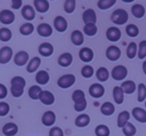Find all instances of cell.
Listing matches in <instances>:
<instances>
[{
  "instance_id": "obj_1",
  "label": "cell",
  "mask_w": 146,
  "mask_h": 136,
  "mask_svg": "<svg viewBox=\"0 0 146 136\" xmlns=\"http://www.w3.org/2000/svg\"><path fill=\"white\" fill-rule=\"evenodd\" d=\"M10 92L13 97L19 98L23 95L24 88L26 86V80L22 76H14L10 81Z\"/></svg>"
},
{
  "instance_id": "obj_2",
  "label": "cell",
  "mask_w": 146,
  "mask_h": 136,
  "mask_svg": "<svg viewBox=\"0 0 146 136\" xmlns=\"http://www.w3.org/2000/svg\"><path fill=\"white\" fill-rule=\"evenodd\" d=\"M129 15L128 12L124 9H116L111 14V21L116 25H123L128 21Z\"/></svg>"
},
{
  "instance_id": "obj_3",
  "label": "cell",
  "mask_w": 146,
  "mask_h": 136,
  "mask_svg": "<svg viewBox=\"0 0 146 136\" xmlns=\"http://www.w3.org/2000/svg\"><path fill=\"white\" fill-rule=\"evenodd\" d=\"M128 74V70L124 65H116L111 71V77L116 81L125 79Z\"/></svg>"
},
{
  "instance_id": "obj_4",
  "label": "cell",
  "mask_w": 146,
  "mask_h": 136,
  "mask_svg": "<svg viewBox=\"0 0 146 136\" xmlns=\"http://www.w3.org/2000/svg\"><path fill=\"white\" fill-rule=\"evenodd\" d=\"M76 78L73 74H65V75H62L58 78L57 80V85L60 88H63V89H66V88H69L75 83Z\"/></svg>"
},
{
  "instance_id": "obj_5",
  "label": "cell",
  "mask_w": 146,
  "mask_h": 136,
  "mask_svg": "<svg viewBox=\"0 0 146 136\" xmlns=\"http://www.w3.org/2000/svg\"><path fill=\"white\" fill-rule=\"evenodd\" d=\"M106 57L110 61H117L121 57V50L116 45H110L106 49Z\"/></svg>"
},
{
  "instance_id": "obj_6",
  "label": "cell",
  "mask_w": 146,
  "mask_h": 136,
  "mask_svg": "<svg viewBox=\"0 0 146 136\" xmlns=\"http://www.w3.org/2000/svg\"><path fill=\"white\" fill-rule=\"evenodd\" d=\"M13 56V50L11 47L4 46L0 48V63L1 64H6L11 60Z\"/></svg>"
},
{
  "instance_id": "obj_7",
  "label": "cell",
  "mask_w": 146,
  "mask_h": 136,
  "mask_svg": "<svg viewBox=\"0 0 146 136\" xmlns=\"http://www.w3.org/2000/svg\"><path fill=\"white\" fill-rule=\"evenodd\" d=\"M15 20V14L11 10L4 9L0 12V22L4 25L12 24Z\"/></svg>"
},
{
  "instance_id": "obj_8",
  "label": "cell",
  "mask_w": 146,
  "mask_h": 136,
  "mask_svg": "<svg viewBox=\"0 0 146 136\" xmlns=\"http://www.w3.org/2000/svg\"><path fill=\"white\" fill-rule=\"evenodd\" d=\"M105 93V88L102 84L94 83L89 87V94L93 98H101Z\"/></svg>"
},
{
  "instance_id": "obj_9",
  "label": "cell",
  "mask_w": 146,
  "mask_h": 136,
  "mask_svg": "<svg viewBox=\"0 0 146 136\" xmlns=\"http://www.w3.org/2000/svg\"><path fill=\"white\" fill-rule=\"evenodd\" d=\"M122 36L121 30L117 27H109L106 31V38L111 42H117Z\"/></svg>"
},
{
  "instance_id": "obj_10",
  "label": "cell",
  "mask_w": 146,
  "mask_h": 136,
  "mask_svg": "<svg viewBox=\"0 0 146 136\" xmlns=\"http://www.w3.org/2000/svg\"><path fill=\"white\" fill-rule=\"evenodd\" d=\"M82 20H83V22L85 23V24H89V23L95 24V23L97 22V15H96V12L91 8L86 9L83 12V14H82Z\"/></svg>"
},
{
  "instance_id": "obj_11",
  "label": "cell",
  "mask_w": 146,
  "mask_h": 136,
  "mask_svg": "<svg viewBox=\"0 0 146 136\" xmlns=\"http://www.w3.org/2000/svg\"><path fill=\"white\" fill-rule=\"evenodd\" d=\"M29 62V54L26 51H19L14 55V63L17 66H24Z\"/></svg>"
},
{
  "instance_id": "obj_12",
  "label": "cell",
  "mask_w": 146,
  "mask_h": 136,
  "mask_svg": "<svg viewBox=\"0 0 146 136\" xmlns=\"http://www.w3.org/2000/svg\"><path fill=\"white\" fill-rule=\"evenodd\" d=\"M21 15L22 17L27 21H32L33 19L35 18V15H36V12H35V9L33 8V6L27 4L24 5L21 9Z\"/></svg>"
},
{
  "instance_id": "obj_13",
  "label": "cell",
  "mask_w": 146,
  "mask_h": 136,
  "mask_svg": "<svg viewBox=\"0 0 146 136\" xmlns=\"http://www.w3.org/2000/svg\"><path fill=\"white\" fill-rule=\"evenodd\" d=\"M41 121H42V124L44 126H47V127L52 126L55 123V121H56V115H55V113L53 111L48 110V111L43 113Z\"/></svg>"
},
{
  "instance_id": "obj_14",
  "label": "cell",
  "mask_w": 146,
  "mask_h": 136,
  "mask_svg": "<svg viewBox=\"0 0 146 136\" xmlns=\"http://www.w3.org/2000/svg\"><path fill=\"white\" fill-rule=\"evenodd\" d=\"M53 51H54V48H53V45L50 44L49 42H44L42 44L39 45L38 47V52L41 56L43 57H49L53 54Z\"/></svg>"
},
{
  "instance_id": "obj_15",
  "label": "cell",
  "mask_w": 146,
  "mask_h": 136,
  "mask_svg": "<svg viewBox=\"0 0 146 136\" xmlns=\"http://www.w3.org/2000/svg\"><path fill=\"white\" fill-rule=\"evenodd\" d=\"M39 100L42 102L44 105H52L55 102V97L52 92L48 90H43L39 96Z\"/></svg>"
},
{
  "instance_id": "obj_16",
  "label": "cell",
  "mask_w": 146,
  "mask_h": 136,
  "mask_svg": "<svg viewBox=\"0 0 146 136\" xmlns=\"http://www.w3.org/2000/svg\"><path fill=\"white\" fill-rule=\"evenodd\" d=\"M94 57V53L93 50L89 47H83L81 48V50L79 51V58L81 59L83 62H90V61L93 60Z\"/></svg>"
},
{
  "instance_id": "obj_17",
  "label": "cell",
  "mask_w": 146,
  "mask_h": 136,
  "mask_svg": "<svg viewBox=\"0 0 146 136\" xmlns=\"http://www.w3.org/2000/svg\"><path fill=\"white\" fill-rule=\"evenodd\" d=\"M132 116L136 121L140 122V123H146V110L140 107L133 108L131 112Z\"/></svg>"
},
{
  "instance_id": "obj_18",
  "label": "cell",
  "mask_w": 146,
  "mask_h": 136,
  "mask_svg": "<svg viewBox=\"0 0 146 136\" xmlns=\"http://www.w3.org/2000/svg\"><path fill=\"white\" fill-rule=\"evenodd\" d=\"M53 24H54V28L56 29L58 32H65V31L67 30V27H68L67 20L63 16L55 17Z\"/></svg>"
},
{
  "instance_id": "obj_19",
  "label": "cell",
  "mask_w": 146,
  "mask_h": 136,
  "mask_svg": "<svg viewBox=\"0 0 146 136\" xmlns=\"http://www.w3.org/2000/svg\"><path fill=\"white\" fill-rule=\"evenodd\" d=\"M50 80V76H49V73L45 70H40L36 73V76H35V81H36L37 84L40 85H46L47 83Z\"/></svg>"
},
{
  "instance_id": "obj_20",
  "label": "cell",
  "mask_w": 146,
  "mask_h": 136,
  "mask_svg": "<svg viewBox=\"0 0 146 136\" xmlns=\"http://www.w3.org/2000/svg\"><path fill=\"white\" fill-rule=\"evenodd\" d=\"M17 132H18V126L12 122L6 123L2 128V133L5 136H14L17 134Z\"/></svg>"
},
{
  "instance_id": "obj_21",
  "label": "cell",
  "mask_w": 146,
  "mask_h": 136,
  "mask_svg": "<svg viewBox=\"0 0 146 136\" xmlns=\"http://www.w3.org/2000/svg\"><path fill=\"white\" fill-rule=\"evenodd\" d=\"M33 5H34V9L39 13H45L49 10V2L46 1V0H34L33 2Z\"/></svg>"
},
{
  "instance_id": "obj_22",
  "label": "cell",
  "mask_w": 146,
  "mask_h": 136,
  "mask_svg": "<svg viewBox=\"0 0 146 136\" xmlns=\"http://www.w3.org/2000/svg\"><path fill=\"white\" fill-rule=\"evenodd\" d=\"M37 32L42 37H49L52 35L53 29L48 23H41L37 27Z\"/></svg>"
},
{
  "instance_id": "obj_23",
  "label": "cell",
  "mask_w": 146,
  "mask_h": 136,
  "mask_svg": "<svg viewBox=\"0 0 146 136\" xmlns=\"http://www.w3.org/2000/svg\"><path fill=\"white\" fill-rule=\"evenodd\" d=\"M72 61H73V56H72V54L69 52L62 53V54L58 57V64L60 65L61 67L70 66Z\"/></svg>"
},
{
  "instance_id": "obj_24",
  "label": "cell",
  "mask_w": 146,
  "mask_h": 136,
  "mask_svg": "<svg viewBox=\"0 0 146 136\" xmlns=\"http://www.w3.org/2000/svg\"><path fill=\"white\" fill-rule=\"evenodd\" d=\"M40 64H41V59L37 56L33 57V58L31 59V60H29V62L27 63V67H26L27 72L33 73V72L37 71V69L39 68Z\"/></svg>"
},
{
  "instance_id": "obj_25",
  "label": "cell",
  "mask_w": 146,
  "mask_h": 136,
  "mask_svg": "<svg viewBox=\"0 0 146 136\" xmlns=\"http://www.w3.org/2000/svg\"><path fill=\"white\" fill-rule=\"evenodd\" d=\"M129 118H130L129 112L126 111V110L121 111L118 114V117H117V126L119 128H123L129 122Z\"/></svg>"
},
{
  "instance_id": "obj_26",
  "label": "cell",
  "mask_w": 146,
  "mask_h": 136,
  "mask_svg": "<svg viewBox=\"0 0 146 136\" xmlns=\"http://www.w3.org/2000/svg\"><path fill=\"white\" fill-rule=\"evenodd\" d=\"M112 95H113V99L115 103L122 104L124 101V92L120 86H115L112 91Z\"/></svg>"
},
{
  "instance_id": "obj_27",
  "label": "cell",
  "mask_w": 146,
  "mask_h": 136,
  "mask_svg": "<svg viewBox=\"0 0 146 136\" xmlns=\"http://www.w3.org/2000/svg\"><path fill=\"white\" fill-rule=\"evenodd\" d=\"M71 41L75 46H79V45L83 44L84 42V36L83 33L80 30H74L71 33Z\"/></svg>"
},
{
  "instance_id": "obj_28",
  "label": "cell",
  "mask_w": 146,
  "mask_h": 136,
  "mask_svg": "<svg viewBox=\"0 0 146 136\" xmlns=\"http://www.w3.org/2000/svg\"><path fill=\"white\" fill-rule=\"evenodd\" d=\"M120 87L122 88L124 93L132 94V93H134L136 90V84H135V82L132 81V80H126V81H124L123 83L121 84Z\"/></svg>"
},
{
  "instance_id": "obj_29",
  "label": "cell",
  "mask_w": 146,
  "mask_h": 136,
  "mask_svg": "<svg viewBox=\"0 0 146 136\" xmlns=\"http://www.w3.org/2000/svg\"><path fill=\"white\" fill-rule=\"evenodd\" d=\"M100 111L103 115L110 116L115 112V107L111 102H104L100 107Z\"/></svg>"
},
{
  "instance_id": "obj_30",
  "label": "cell",
  "mask_w": 146,
  "mask_h": 136,
  "mask_svg": "<svg viewBox=\"0 0 146 136\" xmlns=\"http://www.w3.org/2000/svg\"><path fill=\"white\" fill-rule=\"evenodd\" d=\"M96 78L98 81L100 82H105L109 78V71L105 67H100L96 71Z\"/></svg>"
},
{
  "instance_id": "obj_31",
  "label": "cell",
  "mask_w": 146,
  "mask_h": 136,
  "mask_svg": "<svg viewBox=\"0 0 146 136\" xmlns=\"http://www.w3.org/2000/svg\"><path fill=\"white\" fill-rule=\"evenodd\" d=\"M131 13L136 18H142L145 15V8L142 4H134L131 7Z\"/></svg>"
},
{
  "instance_id": "obj_32",
  "label": "cell",
  "mask_w": 146,
  "mask_h": 136,
  "mask_svg": "<svg viewBox=\"0 0 146 136\" xmlns=\"http://www.w3.org/2000/svg\"><path fill=\"white\" fill-rule=\"evenodd\" d=\"M90 123V117L87 114H80L75 119V125L77 127H86Z\"/></svg>"
},
{
  "instance_id": "obj_33",
  "label": "cell",
  "mask_w": 146,
  "mask_h": 136,
  "mask_svg": "<svg viewBox=\"0 0 146 136\" xmlns=\"http://www.w3.org/2000/svg\"><path fill=\"white\" fill-rule=\"evenodd\" d=\"M42 91H43V90L41 89V86L32 85L28 90V95H29V97H30L31 99L37 100V99H39V96H40V94H41V92H42Z\"/></svg>"
},
{
  "instance_id": "obj_34",
  "label": "cell",
  "mask_w": 146,
  "mask_h": 136,
  "mask_svg": "<svg viewBox=\"0 0 146 136\" xmlns=\"http://www.w3.org/2000/svg\"><path fill=\"white\" fill-rule=\"evenodd\" d=\"M34 31V26L31 22H26L22 24L19 28V32L23 35V36H28Z\"/></svg>"
},
{
  "instance_id": "obj_35",
  "label": "cell",
  "mask_w": 146,
  "mask_h": 136,
  "mask_svg": "<svg viewBox=\"0 0 146 136\" xmlns=\"http://www.w3.org/2000/svg\"><path fill=\"white\" fill-rule=\"evenodd\" d=\"M98 28L96 26V24H92V23H89V24H85L83 27V32L84 34H86L87 36H95L97 34Z\"/></svg>"
},
{
  "instance_id": "obj_36",
  "label": "cell",
  "mask_w": 146,
  "mask_h": 136,
  "mask_svg": "<svg viewBox=\"0 0 146 136\" xmlns=\"http://www.w3.org/2000/svg\"><path fill=\"white\" fill-rule=\"evenodd\" d=\"M126 55L129 59H133L137 55V44L135 42H130L126 49Z\"/></svg>"
},
{
  "instance_id": "obj_37",
  "label": "cell",
  "mask_w": 146,
  "mask_h": 136,
  "mask_svg": "<svg viewBox=\"0 0 146 136\" xmlns=\"http://www.w3.org/2000/svg\"><path fill=\"white\" fill-rule=\"evenodd\" d=\"M95 135L96 136H109L110 135L109 127L104 125V124L97 125V127L95 128Z\"/></svg>"
},
{
  "instance_id": "obj_38",
  "label": "cell",
  "mask_w": 146,
  "mask_h": 136,
  "mask_svg": "<svg viewBox=\"0 0 146 136\" xmlns=\"http://www.w3.org/2000/svg\"><path fill=\"white\" fill-rule=\"evenodd\" d=\"M146 99V85L143 83L138 84L137 86V100L143 102Z\"/></svg>"
},
{
  "instance_id": "obj_39",
  "label": "cell",
  "mask_w": 146,
  "mask_h": 136,
  "mask_svg": "<svg viewBox=\"0 0 146 136\" xmlns=\"http://www.w3.org/2000/svg\"><path fill=\"white\" fill-rule=\"evenodd\" d=\"M12 38V32L9 28H1L0 29V40L2 42H8Z\"/></svg>"
},
{
  "instance_id": "obj_40",
  "label": "cell",
  "mask_w": 146,
  "mask_h": 136,
  "mask_svg": "<svg viewBox=\"0 0 146 136\" xmlns=\"http://www.w3.org/2000/svg\"><path fill=\"white\" fill-rule=\"evenodd\" d=\"M122 132H123V134L125 136H134L136 134V132H137V130H136V127L133 124L128 122V123L122 128Z\"/></svg>"
},
{
  "instance_id": "obj_41",
  "label": "cell",
  "mask_w": 146,
  "mask_h": 136,
  "mask_svg": "<svg viewBox=\"0 0 146 136\" xmlns=\"http://www.w3.org/2000/svg\"><path fill=\"white\" fill-rule=\"evenodd\" d=\"M116 3L115 0H99L97 2V6L101 10H106L112 7Z\"/></svg>"
},
{
  "instance_id": "obj_42",
  "label": "cell",
  "mask_w": 146,
  "mask_h": 136,
  "mask_svg": "<svg viewBox=\"0 0 146 136\" xmlns=\"http://www.w3.org/2000/svg\"><path fill=\"white\" fill-rule=\"evenodd\" d=\"M126 34L129 37H136L139 34V28L135 24H129L125 28Z\"/></svg>"
},
{
  "instance_id": "obj_43",
  "label": "cell",
  "mask_w": 146,
  "mask_h": 136,
  "mask_svg": "<svg viewBox=\"0 0 146 136\" xmlns=\"http://www.w3.org/2000/svg\"><path fill=\"white\" fill-rule=\"evenodd\" d=\"M75 7H76L75 0H66L64 2V10L68 14L73 13V11L75 10Z\"/></svg>"
},
{
  "instance_id": "obj_44",
  "label": "cell",
  "mask_w": 146,
  "mask_h": 136,
  "mask_svg": "<svg viewBox=\"0 0 146 136\" xmlns=\"http://www.w3.org/2000/svg\"><path fill=\"white\" fill-rule=\"evenodd\" d=\"M94 74V69L93 67L90 66V65H85V66L82 67L81 69V75L84 78H91Z\"/></svg>"
},
{
  "instance_id": "obj_45",
  "label": "cell",
  "mask_w": 146,
  "mask_h": 136,
  "mask_svg": "<svg viewBox=\"0 0 146 136\" xmlns=\"http://www.w3.org/2000/svg\"><path fill=\"white\" fill-rule=\"evenodd\" d=\"M86 99L85 98V93H84L82 90L80 89H77L75 90V91L73 92L72 94V100L74 103H77V102H80L82 101V100Z\"/></svg>"
},
{
  "instance_id": "obj_46",
  "label": "cell",
  "mask_w": 146,
  "mask_h": 136,
  "mask_svg": "<svg viewBox=\"0 0 146 136\" xmlns=\"http://www.w3.org/2000/svg\"><path fill=\"white\" fill-rule=\"evenodd\" d=\"M137 55L139 59H144L146 57V40H142L139 43Z\"/></svg>"
},
{
  "instance_id": "obj_47",
  "label": "cell",
  "mask_w": 146,
  "mask_h": 136,
  "mask_svg": "<svg viewBox=\"0 0 146 136\" xmlns=\"http://www.w3.org/2000/svg\"><path fill=\"white\" fill-rule=\"evenodd\" d=\"M9 111H10V106H9V104L4 101L0 102V116H1V117H4V116H6L7 114L9 113Z\"/></svg>"
},
{
  "instance_id": "obj_48",
  "label": "cell",
  "mask_w": 146,
  "mask_h": 136,
  "mask_svg": "<svg viewBox=\"0 0 146 136\" xmlns=\"http://www.w3.org/2000/svg\"><path fill=\"white\" fill-rule=\"evenodd\" d=\"M86 107H87V101H86V99L82 100L80 102H77V103H74V109L77 112L84 111L86 109Z\"/></svg>"
},
{
  "instance_id": "obj_49",
  "label": "cell",
  "mask_w": 146,
  "mask_h": 136,
  "mask_svg": "<svg viewBox=\"0 0 146 136\" xmlns=\"http://www.w3.org/2000/svg\"><path fill=\"white\" fill-rule=\"evenodd\" d=\"M49 136H64L63 130L58 126H53L50 130H49Z\"/></svg>"
},
{
  "instance_id": "obj_50",
  "label": "cell",
  "mask_w": 146,
  "mask_h": 136,
  "mask_svg": "<svg viewBox=\"0 0 146 136\" xmlns=\"http://www.w3.org/2000/svg\"><path fill=\"white\" fill-rule=\"evenodd\" d=\"M8 94V89L4 84L0 83V99H4Z\"/></svg>"
},
{
  "instance_id": "obj_51",
  "label": "cell",
  "mask_w": 146,
  "mask_h": 136,
  "mask_svg": "<svg viewBox=\"0 0 146 136\" xmlns=\"http://www.w3.org/2000/svg\"><path fill=\"white\" fill-rule=\"evenodd\" d=\"M11 7L15 10L21 8L22 7V1L21 0H12L11 1Z\"/></svg>"
},
{
  "instance_id": "obj_52",
  "label": "cell",
  "mask_w": 146,
  "mask_h": 136,
  "mask_svg": "<svg viewBox=\"0 0 146 136\" xmlns=\"http://www.w3.org/2000/svg\"><path fill=\"white\" fill-rule=\"evenodd\" d=\"M142 69H143V72H144V74L146 75V60L143 62V64H142Z\"/></svg>"
},
{
  "instance_id": "obj_53",
  "label": "cell",
  "mask_w": 146,
  "mask_h": 136,
  "mask_svg": "<svg viewBox=\"0 0 146 136\" xmlns=\"http://www.w3.org/2000/svg\"><path fill=\"white\" fill-rule=\"evenodd\" d=\"M145 108H146V101H145Z\"/></svg>"
}]
</instances>
